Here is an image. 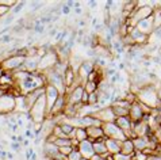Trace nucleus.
Instances as JSON below:
<instances>
[{"instance_id":"nucleus-1","label":"nucleus","mask_w":161,"mask_h":160,"mask_svg":"<svg viewBox=\"0 0 161 160\" xmlns=\"http://www.w3.org/2000/svg\"><path fill=\"white\" fill-rule=\"evenodd\" d=\"M24 4H26L24 1H21V3H19V4H18V5H16V7H15V10H14V14H18L19 11H21L23 7H24Z\"/></svg>"},{"instance_id":"nucleus-6","label":"nucleus","mask_w":161,"mask_h":160,"mask_svg":"<svg viewBox=\"0 0 161 160\" xmlns=\"http://www.w3.org/2000/svg\"><path fill=\"white\" fill-rule=\"evenodd\" d=\"M153 61H154V63H157V64H160V63H161V60H160V59H157V57H154Z\"/></svg>"},{"instance_id":"nucleus-2","label":"nucleus","mask_w":161,"mask_h":160,"mask_svg":"<svg viewBox=\"0 0 161 160\" xmlns=\"http://www.w3.org/2000/svg\"><path fill=\"white\" fill-rule=\"evenodd\" d=\"M62 12H64L65 15H68V12H69V7H68L67 4H65V5H62Z\"/></svg>"},{"instance_id":"nucleus-3","label":"nucleus","mask_w":161,"mask_h":160,"mask_svg":"<svg viewBox=\"0 0 161 160\" xmlns=\"http://www.w3.org/2000/svg\"><path fill=\"white\" fill-rule=\"evenodd\" d=\"M90 7H91V8L97 7V3H96V1H90Z\"/></svg>"},{"instance_id":"nucleus-5","label":"nucleus","mask_w":161,"mask_h":160,"mask_svg":"<svg viewBox=\"0 0 161 160\" xmlns=\"http://www.w3.org/2000/svg\"><path fill=\"white\" fill-rule=\"evenodd\" d=\"M26 136H27V137H30V136H31V137H34V136L31 134V132H30V130H27V132H26Z\"/></svg>"},{"instance_id":"nucleus-4","label":"nucleus","mask_w":161,"mask_h":160,"mask_svg":"<svg viewBox=\"0 0 161 160\" xmlns=\"http://www.w3.org/2000/svg\"><path fill=\"white\" fill-rule=\"evenodd\" d=\"M11 39V37L10 35H5V37H3V41H4V42H7V41H10Z\"/></svg>"},{"instance_id":"nucleus-7","label":"nucleus","mask_w":161,"mask_h":160,"mask_svg":"<svg viewBox=\"0 0 161 160\" xmlns=\"http://www.w3.org/2000/svg\"><path fill=\"white\" fill-rule=\"evenodd\" d=\"M12 148H14V149H18V148H19V145L15 142V144H12Z\"/></svg>"}]
</instances>
